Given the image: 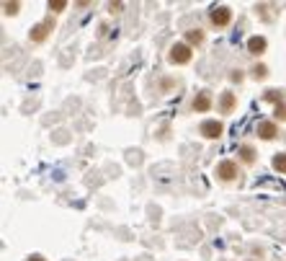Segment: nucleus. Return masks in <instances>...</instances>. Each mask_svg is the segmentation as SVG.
Wrapping results in <instances>:
<instances>
[{
  "label": "nucleus",
  "mask_w": 286,
  "mask_h": 261,
  "mask_svg": "<svg viewBox=\"0 0 286 261\" xmlns=\"http://www.w3.org/2000/svg\"><path fill=\"white\" fill-rule=\"evenodd\" d=\"M191 47L188 44H183V42H178V44H173L170 47V52H168V60L173 62V65H186V62H191Z\"/></svg>",
  "instance_id": "f257e3e1"
},
{
  "label": "nucleus",
  "mask_w": 286,
  "mask_h": 261,
  "mask_svg": "<svg viewBox=\"0 0 286 261\" xmlns=\"http://www.w3.org/2000/svg\"><path fill=\"white\" fill-rule=\"evenodd\" d=\"M209 18H212V24H214L216 29H222V26H227V24L232 21V10L227 8V5H216V8H212Z\"/></svg>",
  "instance_id": "f03ea898"
},
{
  "label": "nucleus",
  "mask_w": 286,
  "mask_h": 261,
  "mask_svg": "<svg viewBox=\"0 0 286 261\" xmlns=\"http://www.w3.org/2000/svg\"><path fill=\"white\" fill-rule=\"evenodd\" d=\"M216 176H219L222 181H232V178H237V163H232V161H222L219 166H216Z\"/></svg>",
  "instance_id": "7ed1b4c3"
},
{
  "label": "nucleus",
  "mask_w": 286,
  "mask_h": 261,
  "mask_svg": "<svg viewBox=\"0 0 286 261\" xmlns=\"http://www.w3.org/2000/svg\"><path fill=\"white\" fill-rule=\"evenodd\" d=\"M52 29H54L52 21H41V24H36V26L31 29V42H44V39L49 37Z\"/></svg>",
  "instance_id": "20e7f679"
},
{
  "label": "nucleus",
  "mask_w": 286,
  "mask_h": 261,
  "mask_svg": "<svg viewBox=\"0 0 286 261\" xmlns=\"http://www.w3.org/2000/svg\"><path fill=\"white\" fill-rule=\"evenodd\" d=\"M222 122H204L201 124V134H204V137H209V140H216V137H219V134H222Z\"/></svg>",
  "instance_id": "39448f33"
},
{
  "label": "nucleus",
  "mask_w": 286,
  "mask_h": 261,
  "mask_svg": "<svg viewBox=\"0 0 286 261\" xmlns=\"http://www.w3.org/2000/svg\"><path fill=\"white\" fill-rule=\"evenodd\" d=\"M212 109V93L209 90H201V93L193 98V111H209Z\"/></svg>",
  "instance_id": "423d86ee"
},
{
  "label": "nucleus",
  "mask_w": 286,
  "mask_h": 261,
  "mask_svg": "<svg viewBox=\"0 0 286 261\" xmlns=\"http://www.w3.org/2000/svg\"><path fill=\"white\" fill-rule=\"evenodd\" d=\"M276 124H273V122H260L258 124V137H263V140H273V137H276Z\"/></svg>",
  "instance_id": "0eeeda50"
},
{
  "label": "nucleus",
  "mask_w": 286,
  "mask_h": 261,
  "mask_svg": "<svg viewBox=\"0 0 286 261\" xmlns=\"http://www.w3.org/2000/svg\"><path fill=\"white\" fill-rule=\"evenodd\" d=\"M266 47H268V42L263 39V37H250L248 39V49L253 52V54H263V52H266Z\"/></svg>",
  "instance_id": "6e6552de"
},
{
  "label": "nucleus",
  "mask_w": 286,
  "mask_h": 261,
  "mask_svg": "<svg viewBox=\"0 0 286 261\" xmlns=\"http://www.w3.org/2000/svg\"><path fill=\"white\" fill-rule=\"evenodd\" d=\"M219 104H222L224 114H232V111H235V93H232V90H224L222 98H219Z\"/></svg>",
  "instance_id": "1a4fd4ad"
},
{
  "label": "nucleus",
  "mask_w": 286,
  "mask_h": 261,
  "mask_svg": "<svg viewBox=\"0 0 286 261\" xmlns=\"http://www.w3.org/2000/svg\"><path fill=\"white\" fill-rule=\"evenodd\" d=\"M240 158H243L245 163H253L255 161V150L250 145H243V147H240Z\"/></svg>",
  "instance_id": "9d476101"
},
{
  "label": "nucleus",
  "mask_w": 286,
  "mask_h": 261,
  "mask_svg": "<svg viewBox=\"0 0 286 261\" xmlns=\"http://www.w3.org/2000/svg\"><path fill=\"white\" fill-rule=\"evenodd\" d=\"M273 168H276L279 174H286V153L273 155Z\"/></svg>",
  "instance_id": "9b49d317"
},
{
  "label": "nucleus",
  "mask_w": 286,
  "mask_h": 261,
  "mask_svg": "<svg viewBox=\"0 0 286 261\" xmlns=\"http://www.w3.org/2000/svg\"><path fill=\"white\" fill-rule=\"evenodd\" d=\"M263 98H266V101H276V104H281V101H284V90H268V93L263 96Z\"/></svg>",
  "instance_id": "f8f14e48"
},
{
  "label": "nucleus",
  "mask_w": 286,
  "mask_h": 261,
  "mask_svg": "<svg viewBox=\"0 0 286 261\" xmlns=\"http://www.w3.org/2000/svg\"><path fill=\"white\" fill-rule=\"evenodd\" d=\"M186 39H188L191 44H201V42H204V34L196 29V31H188V34H186Z\"/></svg>",
  "instance_id": "ddd939ff"
},
{
  "label": "nucleus",
  "mask_w": 286,
  "mask_h": 261,
  "mask_svg": "<svg viewBox=\"0 0 286 261\" xmlns=\"http://www.w3.org/2000/svg\"><path fill=\"white\" fill-rule=\"evenodd\" d=\"M273 117H276L279 122H286V104H276V109H273Z\"/></svg>",
  "instance_id": "4468645a"
},
{
  "label": "nucleus",
  "mask_w": 286,
  "mask_h": 261,
  "mask_svg": "<svg viewBox=\"0 0 286 261\" xmlns=\"http://www.w3.org/2000/svg\"><path fill=\"white\" fill-rule=\"evenodd\" d=\"M65 8H67L65 0H54V3H49V10H54V13H62Z\"/></svg>",
  "instance_id": "2eb2a0df"
},
{
  "label": "nucleus",
  "mask_w": 286,
  "mask_h": 261,
  "mask_svg": "<svg viewBox=\"0 0 286 261\" xmlns=\"http://www.w3.org/2000/svg\"><path fill=\"white\" fill-rule=\"evenodd\" d=\"M253 75H255V78H266V75H268V67H266V65H255V67H253Z\"/></svg>",
  "instance_id": "dca6fc26"
},
{
  "label": "nucleus",
  "mask_w": 286,
  "mask_h": 261,
  "mask_svg": "<svg viewBox=\"0 0 286 261\" xmlns=\"http://www.w3.org/2000/svg\"><path fill=\"white\" fill-rule=\"evenodd\" d=\"M3 8H5L8 16H16V13H18V3H5Z\"/></svg>",
  "instance_id": "f3484780"
},
{
  "label": "nucleus",
  "mask_w": 286,
  "mask_h": 261,
  "mask_svg": "<svg viewBox=\"0 0 286 261\" xmlns=\"http://www.w3.org/2000/svg\"><path fill=\"white\" fill-rule=\"evenodd\" d=\"M121 8H124L121 3H111V5H108V10H111V13H121Z\"/></svg>",
  "instance_id": "a211bd4d"
},
{
  "label": "nucleus",
  "mask_w": 286,
  "mask_h": 261,
  "mask_svg": "<svg viewBox=\"0 0 286 261\" xmlns=\"http://www.w3.org/2000/svg\"><path fill=\"white\" fill-rule=\"evenodd\" d=\"M29 261H47L44 256H29Z\"/></svg>",
  "instance_id": "6ab92c4d"
}]
</instances>
